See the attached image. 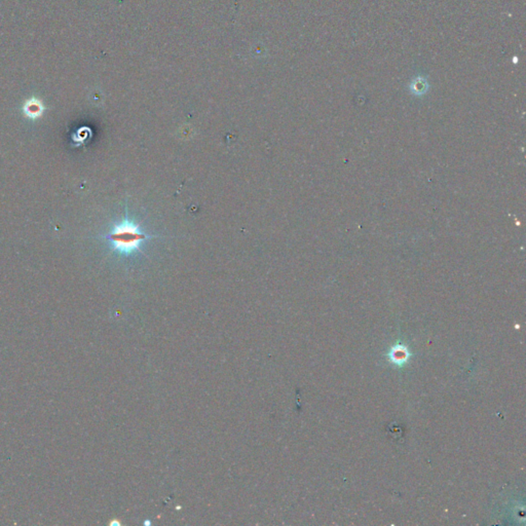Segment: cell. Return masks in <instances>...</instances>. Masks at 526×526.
Listing matches in <instances>:
<instances>
[{
  "label": "cell",
  "instance_id": "277c9868",
  "mask_svg": "<svg viewBox=\"0 0 526 526\" xmlns=\"http://www.w3.org/2000/svg\"><path fill=\"white\" fill-rule=\"evenodd\" d=\"M389 357L393 363L401 365L406 361L408 357V352L404 346H396L391 349Z\"/></svg>",
  "mask_w": 526,
  "mask_h": 526
},
{
  "label": "cell",
  "instance_id": "6da1fadb",
  "mask_svg": "<svg viewBox=\"0 0 526 526\" xmlns=\"http://www.w3.org/2000/svg\"><path fill=\"white\" fill-rule=\"evenodd\" d=\"M148 236L140 227L127 219L114 225L107 235L112 249L121 255H130L140 251L141 245Z\"/></svg>",
  "mask_w": 526,
  "mask_h": 526
},
{
  "label": "cell",
  "instance_id": "7a4b0ae2",
  "mask_svg": "<svg viewBox=\"0 0 526 526\" xmlns=\"http://www.w3.org/2000/svg\"><path fill=\"white\" fill-rule=\"evenodd\" d=\"M430 85L428 79L423 75H418L414 77L409 85L410 93L417 97H422L429 92Z\"/></svg>",
  "mask_w": 526,
  "mask_h": 526
},
{
  "label": "cell",
  "instance_id": "3957f363",
  "mask_svg": "<svg viewBox=\"0 0 526 526\" xmlns=\"http://www.w3.org/2000/svg\"><path fill=\"white\" fill-rule=\"evenodd\" d=\"M24 111L28 117L36 118L41 115V113L43 111V107L39 101H37L35 99H31L30 101H28L26 103V105L24 107Z\"/></svg>",
  "mask_w": 526,
  "mask_h": 526
}]
</instances>
